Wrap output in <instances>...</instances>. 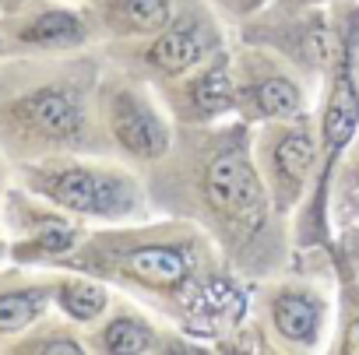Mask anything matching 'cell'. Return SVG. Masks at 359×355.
Masks as SVG:
<instances>
[{
	"label": "cell",
	"instance_id": "7402d4cb",
	"mask_svg": "<svg viewBox=\"0 0 359 355\" xmlns=\"http://www.w3.org/2000/svg\"><path fill=\"white\" fill-rule=\"evenodd\" d=\"M247 4H250V8H254V4H261V0H247Z\"/></svg>",
	"mask_w": 359,
	"mask_h": 355
},
{
	"label": "cell",
	"instance_id": "9a60e30c",
	"mask_svg": "<svg viewBox=\"0 0 359 355\" xmlns=\"http://www.w3.org/2000/svg\"><path fill=\"white\" fill-rule=\"evenodd\" d=\"M254 106H257V113L282 120V116H296L303 99H299V88L289 78H264L254 88Z\"/></svg>",
	"mask_w": 359,
	"mask_h": 355
},
{
	"label": "cell",
	"instance_id": "ac0fdd59",
	"mask_svg": "<svg viewBox=\"0 0 359 355\" xmlns=\"http://www.w3.org/2000/svg\"><path fill=\"white\" fill-rule=\"evenodd\" d=\"M11 351H46V355H78L81 341L64 337V334H36L29 341H11Z\"/></svg>",
	"mask_w": 359,
	"mask_h": 355
},
{
	"label": "cell",
	"instance_id": "3957f363",
	"mask_svg": "<svg viewBox=\"0 0 359 355\" xmlns=\"http://www.w3.org/2000/svg\"><path fill=\"white\" fill-rule=\"evenodd\" d=\"M205 194L215 204V211H222L229 218H250L261 211V180H257L250 158L240 148L222 151L208 165Z\"/></svg>",
	"mask_w": 359,
	"mask_h": 355
},
{
	"label": "cell",
	"instance_id": "52a82bcc",
	"mask_svg": "<svg viewBox=\"0 0 359 355\" xmlns=\"http://www.w3.org/2000/svg\"><path fill=\"white\" fill-rule=\"evenodd\" d=\"M50 299H53L50 285H11V288H0V337L25 334L43 316Z\"/></svg>",
	"mask_w": 359,
	"mask_h": 355
},
{
	"label": "cell",
	"instance_id": "8992f818",
	"mask_svg": "<svg viewBox=\"0 0 359 355\" xmlns=\"http://www.w3.org/2000/svg\"><path fill=\"white\" fill-rule=\"evenodd\" d=\"M85 39V25L74 11L64 8H46L29 15L18 29H15V43L22 46H39V50H60V46H74Z\"/></svg>",
	"mask_w": 359,
	"mask_h": 355
},
{
	"label": "cell",
	"instance_id": "44dd1931",
	"mask_svg": "<svg viewBox=\"0 0 359 355\" xmlns=\"http://www.w3.org/2000/svg\"><path fill=\"white\" fill-rule=\"evenodd\" d=\"M4 4H15V0H0V8H4Z\"/></svg>",
	"mask_w": 359,
	"mask_h": 355
},
{
	"label": "cell",
	"instance_id": "ba28073f",
	"mask_svg": "<svg viewBox=\"0 0 359 355\" xmlns=\"http://www.w3.org/2000/svg\"><path fill=\"white\" fill-rule=\"evenodd\" d=\"M123 267L127 274H134L137 281L144 285H155V288H172L187 278V260L180 250L172 246H141V250H130L123 257Z\"/></svg>",
	"mask_w": 359,
	"mask_h": 355
},
{
	"label": "cell",
	"instance_id": "9c48e42d",
	"mask_svg": "<svg viewBox=\"0 0 359 355\" xmlns=\"http://www.w3.org/2000/svg\"><path fill=\"white\" fill-rule=\"evenodd\" d=\"M191 313H194V323H198L205 334H212V330H219V327L236 323V316L243 313V295H240L236 285H229V281H212V285H205V288L194 295Z\"/></svg>",
	"mask_w": 359,
	"mask_h": 355
},
{
	"label": "cell",
	"instance_id": "5b68a950",
	"mask_svg": "<svg viewBox=\"0 0 359 355\" xmlns=\"http://www.w3.org/2000/svg\"><path fill=\"white\" fill-rule=\"evenodd\" d=\"M359 123V88L352 78V50H341V67L327 99V113H324V148L334 155L348 144V137L355 134Z\"/></svg>",
	"mask_w": 359,
	"mask_h": 355
},
{
	"label": "cell",
	"instance_id": "e0dca14e",
	"mask_svg": "<svg viewBox=\"0 0 359 355\" xmlns=\"http://www.w3.org/2000/svg\"><path fill=\"white\" fill-rule=\"evenodd\" d=\"M233 95H236L233 81H229V74L222 67H215V71H208V74H201L194 81V102L205 113H226L233 106Z\"/></svg>",
	"mask_w": 359,
	"mask_h": 355
},
{
	"label": "cell",
	"instance_id": "7c38bea8",
	"mask_svg": "<svg viewBox=\"0 0 359 355\" xmlns=\"http://www.w3.org/2000/svg\"><path fill=\"white\" fill-rule=\"evenodd\" d=\"M53 299H57L60 313L78 320V323H88V320L102 316L106 306H109V292L99 281H88V278H64V281H57L53 285Z\"/></svg>",
	"mask_w": 359,
	"mask_h": 355
},
{
	"label": "cell",
	"instance_id": "5bb4252c",
	"mask_svg": "<svg viewBox=\"0 0 359 355\" xmlns=\"http://www.w3.org/2000/svg\"><path fill=\"white\" fill-rule=\"evenodd\" d=\"M313 155H317V148H313V137L306 130H292L275 144V172L285 180L289 190H296L306 180V172L313 165Z\"/></svg>",
	"mask_w": 359,
	"mask_h": 355
},
{
	"label": "cell",
	"instance_id": "277c9868",
	"mask_svg": "<svg viewBox=\"0 0 359 355\" xmlns=\"http://www.w3.org/2000/svg\"><path fill=\"white\" fill-rule=\"evenodd\" d=\"M113 137L134 158H158L169 148L165 123L155 116V109L144 99H137L130 92H120L113 99Z\"/></svg>",
	"mask_w": 359,
	"mask_h": 355
},
{
	"label": "cell",
	"instance_id": "8fae6325",
	"mask_svg": "<svg viewBox=\"0 0 359 355\" xmlns=\"http://www.w3.org/2000/svg\"><path fill=\"white\" fill-rule=\"evenodd\" d=\"M201 50H205V43H201V36L191 25H176V29H165L151 43L148 60L158 71H165V74H180V71H187V67H194L201 60Z\"/></svg>",
	"mask_w": 359,
	"mask_h": 355
},
{
	"label": "cell",
	"instance_id": "7a4b0ae2",
	"mask_svg": "<svg viewBox=\"0 0 359 355\" xmlns=\"http://www.w3.org/2000/svg\"><path fill=\"white\" fill-rule=\"evenodd\" d=\"M0 127H8L18 137L46 141V144H74L85 130V113L74 92L60 85H43L4 102Z\"/></svg>",
	"mask_w": 359,
	"mask_h": 355
},
{
	"label": "cell",
	"instance_id": "d6986e66",
	"mask_svg": "<svg viewBox=\"0 0 359 355\" xmlns=\"http://www.w3.org/2000/svg\"><path fill=\"white\" fill-rule=\"evenodd\" d=\"M348 355H359V320L348 327V334H345V344H341Z\"/></svg>",
	"mask_w": 359,
	"mask_h": 355
},
{
	"label": "cell",
	"instance_id": "603a6c76",
	"mask_svg": "<svg viewBox=\"0 0 359 355\" xmlns=\"http://www.w3.org/2000/svg\"><path fill=\"white\" fill-rule=\"evenodd\" d=\"M0 183H4V172H0Z\"/></svg>",
	"mask_w": 359,
	"mask_h": 355
},
{
	"label": "cell",
	"instance_id": "4fadbf2b",
	"mask_svg": "<svg viewBox=\"0 0 359 355\" xmlns=\"http://www.w3.org/2000/svg\"><path fill=\"white\" fill-rule=\"evenodd\" d=\"M106 25L116 32H158L169 25V0H109Z\"/></svg>",
	"mask_w": 359,
	"mask_h": 355
},
{
	"label": "cell",
	"instance_id": "30bf717a",
	"mask_svg": "<svg viewBox=\"0 0 359 355\" xmlns=\"http://www.w3.org/2000/svg\"><path fill=\"white\" fill-rule=\"evenodd\" d=\"M271 316H275L278 334L289 337V341H303L306 344L320 330V302L313 295H306V292H285V295H278Z\"/></svg>",
	"mask_w": 359,
	"mask_h": 355
},
{
	"label": "cell",
	"instance_id": "2e32d148",
	"mask_svg": "<svg viewBox=\"0 0 359 355\" xmlns=\"http://www.w3.org/2000/svg\"><path fill=\"white\" fill-rule=\"evenodd\" d=\"M99 348H106V351H148L151 348V330L134 316H116L102 327Z\"/></svg>",
	"mask_w": 359,
	"mask_h": 355
},
{
	"label": "cell",
	"instance_id": "6da1fadb",
	"mask_svg": "<svg viewBox=\"0 0 359 355\" xmlns=\"http://www.w3.org/2000/svg\"><path fill=\"white\" fill-rule=\"evenodd\" d=\"M25 176L39 197L74 215L116 218L134 208V183L120 172H106L92 165H36Z\"/></svg>",
	"mask_w": 359,
	"mask_h": 355
},
{
	"label": "cell",
	"instance_id": "ffe728a7",
	"mask_svg": "<svg viewBox=\"0 0 359 355\" xmlns=\"http://www.w3.org/2000/svg\"><path fill=\"white\" fill-rule=\"evenodd\" d=\"M0 53H4V32H0Z\"/></svg>",
	"mask_w": 359,
	"mask_h": 355
}]
</instances>
